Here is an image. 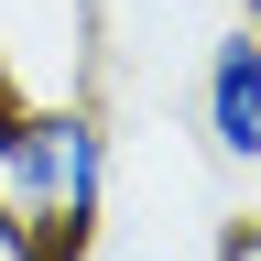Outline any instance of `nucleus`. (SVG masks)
I'll return each instance as SVG.
<instances>
[{
    "instance_id": "2",
    "label": "nucleus",
    "mask_w": 261,
    "mask_h": 261,
    "mask_svg": "<svg viewBox=\"0 0 261 261\" xmlns=\"http://www.w3.org/2000/svg\"><path fill=\"white\" fill-rule=\"evenodd\" d=\"M207 142L240 163V174L261 163V11H240L207 44Z\"/></svg>"
},
{
    "instance_id": "1",
    "label": "nucleus",
    "mask_w": 261,
    "mask_h": 261,
    "mask_svg": "<svg viewBox=\"0 0 261 261\" xmlns=\"http://www.w3.org/2000/svg\"><path fill=\"white\" fill-rule=\"evenodd\" d=\"M11 218L33 228V240H55V228L98 240V218H109V120H98L87 98H44V109H22Z\"/></svg>"
},
{
    "instance_id": "4",
    "label": "nucleus",
    "mask_w": 261,
    "mask_h": 261,
    "mask_svg": "<svg viewBox=\"0 0 261 261\" xmlns=\"http://www.w3.org/2000/svg\"><path fill=\"white\" fill-rule=\"evenodd\" d=\"M33 261H98V240H76V228H55V240H33Z\"/></svg>"
},
{
    "instance_id": "3",
    "label": "nucleus",
    "mask_w": 261,
    "mask_h": 261,
    "mask_svg": "<svg viewBox=\"0 0 261 261\" xmlns=\"http://www.w3.org/2000/svg\"><path fill=\"white\" fill-rule=\"evenodd\" d=\"M207 261H261V218H228L218 240H207Z\"/></svg>"
}]
</instances>
